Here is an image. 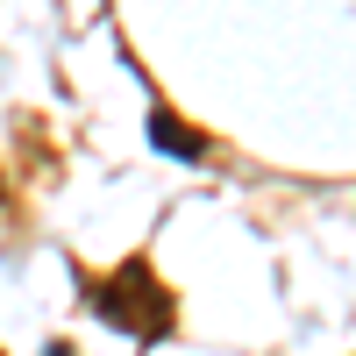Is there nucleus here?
<instances>
[{
	"mask_svg": "<svg viewBox=\"0 0 356 356\" xmlns=\"http://www.w3.org/2000/svg\"><path fill=\"white\" fill-rule=\"evenodd\" d=\"M93 307H100V321H114L122 335H143V342H157V335H171V300H164V285L150 278V264H122L100 292H93Z\"/></svg>",
	"mask_w": 356,
	"mask_h": 356,
	"instance_id": "nucleus-1",
	"label": "nucleus"
},
{
	"mask_svg": "<svg viewBox=\"0 0 356 356\" xmlns=\"http://www.w3.org/2000/svg\"><path fill=\"white\" fill-rule=\"evenodd\" d=\"M150 136L164 143V150H171V157H200V150H207V136H186V129H178V122H171V114H164V107L150 114Z\"/></svg>",
	"mask_w": 356,
	"mask_h": 356,
	"instance_id": "nucleus-2",
	"label": "nucleus"
}]
</instances>
